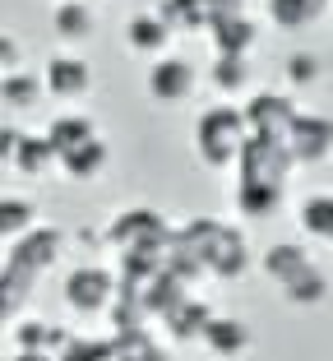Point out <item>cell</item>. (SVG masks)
Returning a JSON list of instances; mask_svg holds the SVG:
<instances>
[{"label":"cell","mask_w":333,"mask_h":361,"mask_svg":"<svg viewBox=\"0 0 333 361\" xmlns=\"http://www.w3.org/2000/svg\"><path fill=\"white\" fill-rule=\"evenodd\" d=\"M65 255V232L61 227H32L28 236L5 245V269H0V310H5V324L19 319V297L28 301L32 287L42 283V274H51Z\"/></svg>","instance_id":"1"},{"label":"cell","mask_w":333,"mask_h":361,"mask_svg":"<svg viewBox=\"0 0 333 361\" xmlns=\"http://www.w3.org/2000/svg\"><path fill=\"white\" fill-rule=\"evenodd\" d=\"M246 139H250L246 106H232L222 97V102L204 106L199 121H194V158L204 162L208 171H227V167H237Z\"/></svg>","instance_id":"2"},{"label":"cell","mask_w":333,"mask_h":361,"mask_svg":"<svg viewBox=\"0 0 333 361\" xmlns=\"http://www.w3.org/2000/svg\"><path fill=\"white\" fill-rule=\"evenodd\" d=\"M181 241H190L208 264V278L218 283H237L241 274L250 269V250H246V236L241 227L232 223H218V218H190L185 227H176Z\"/></svg>","instance_id":"3"},{"label":"cell","mask_w":333,"mask_h":361,"mask_svg":"<svg viewBox=\"0 0 333 361\" xmlns=\"http://www.w3.org/2000/svg\"><path fill=\"white\" fill-rule=\"evenodd\" d=\"M120 292V274L107 264H75L61 278V297L75 315H107Z\"/></svg>","instance_id":"4"},{"label":"cell","mask_w":333,"mask_h":361,"mask_svg":"<svg viewBox=\"0 0 333 361\" xmlns=\"http://www.w3.org/2000/svg\"><path fill=\"white\" fill-rule=\"evenodd\" d=\"M291 171H296V158L282 139H264V135H250L246 149L237 158V180L241 185H278L287 190Z\"/></svg>","instance_id":"5"},{"label":"cell","mask_w":333,"mask_h":361,"mask_svg":"<svg viewBox=\"0 0 333 361\" xmlns=\"http://www.w3.org/2000/svg\"><path fill=\"white\" fill-rule=\"evenodd\" d=\"M102 232H107L111 250H134V245H167L176 227L167 223L158 209H144L139 204V209H120Z\"/></svg>","instance_id":"6"},{"label":"cell","mask_w":333,"mask_h":361,"mask_svg":"<svg viewBox=\"0 0 333 361\" xmlns=\"http://www.w3.org/2000/svg\"><path fill=\"white\" fill-rule=\"evenodd\" d=\"M301 116V102L291 93H278V88H259V93L246 97V121H250V135H264V139H282L287 144L291 126Z\"/></svg>","instance_id":"7"},{"label":"cell","mask_w":333,"mask_h":361,"mask_svg":"<svg viewBox=\"0 0 333 361\" xmlns=\"http://www.w3.org/2000/svg\"><path fill=\"white\" fill-rule=\"evenodd\" d=\"M199 88V70H194L185 56H158L149 65V97L162 106H181L194 97Z\"/></svg>","instance_id":"8"},{"label":"cell","mask_w":333,"mask_h":361,"mask_svg":"<svg viewBox=\"0 0 333 361\" xmlns=\"http://www.w3.org/2000/svg\"><path fill=\"white\" fill-rule=\"evenodd\" d=\"M287 149L296 158V167H320L333 158V116L324 111H301L296 126L287 135Z\"/></svg>","instance_id":"9"},{"label":"cell","mask_w":333,"mask_h":361,"mask_svg":"<svg viewBox=\"0 0 333 361\" xmlns=\"http://www.w3.org/2000/svg\"><path fill=\"white\" fill-rule=\"evenodd\" d=\"M42 79H46V93L56 102H84L93 93V65L75 51H56L51 61L42 65Z\"/></svg>","instance_id":"10"},{"label":"cell","mask_w":333,"mask_h":361,"mask_svg":"<svg viewBox=\"0 0 333 361\" xmlns=\"http://www.w3.org/2000/svg\"><path fill=\"white\" fill-rule=\"evenodd\" d=\"M237 10H246L241 0H158V14L167 19L172 32H199V28H208L213 19L237 14Z\"/></svg>","instance_id":"11"},{"label":"cell","mask_w":333,"mask_h":361,"mask_svg":"<svg viewBox=\"0 0 333 361\" xmlns=\"http://www.w3.org/2000/svg\"><path fill=\"white\" fill-rule=\"evenodd\" d=\"M204 32H208V42H213V56H250L255 42H259V28H255V19H250L246 10L213 19Z\"/></svg>","instance_id":"12"},{"label":"cell","mask_w":333,"mask_h":361,"mask_svg":"<svg viewBox=\"0 0 333 361\" xmlns=\"http://www.w3.org/2000/svg\"><path fill=\"white\" fill-rule=\"evenodd\" d=\"M172 37H176V32L167 28V19H162L158 10H149V14H134V19L125 23V51H134V56H149V61L167 56Z\"/></svg>","instance_id":"13"},{"label":"cell","mask_w":333,"mask_h":361,"mask_svg":"<svg viewBox=\"0 0 333 361\" xmlns=\"http://www.w3.org/2000/svg\"><path fill=\"white\" fill-rule=\"evenodd\" d=\"M162 324H167V334H172V343H204V329L213 324V306H208L204 297H185L181 306H172L167 315H162Z\"/></svg>","instance_id":"14"},{"label":"cell","mask_w":333,"mask_h":361,"mask_svg":"<svg viewBox=\"0 0 333 361\" xmlns=\"http://www.w3.org/2000/svg\"><path fill=\"white\" fill-rule=\"evenodd\" d=\"M10 338H14V352H51V357H56V352L75 338V334L65 329V324H51V319L23 315V319H14V324H10Z\"/></svg>","instance_id":"15"},{"label":"cell","mask_w":333,"mask_h":361,"mask_svg":"<svg viewBox=\"0 0 333 361\" xmlns=\"http://www.w3.org/2000/svg\"><path fill=\"white\" fill-rule=\"evenodd\" d=\"M250 343H255V334H250V324H246V319H237V315H213V324L204 329V348L213 352L218 361L246 357Z\"/></svg>","instance_id":"16"},{"label":"cell","mask_w":333,"mask_h":361,"mask_svg":"<svg viewBox=\"0 0 333 361\" xmlns=\"http://www.w3.org/2000/svg\"><path fill=\"white\" fill-rule=\"evenodd\" d=\"M259 269H264L278 287H287L291 278H301L306 269H315V259H310V250H306L301 241H273L269 250L259 255Z\"/></svg>","instance_id":"17"},{"label":"cell","mask_w":333,"mask_h":361,"mask_svg":"<svg viewBox=\"0 0 333 361\" xmlns=\"http://www.w3.org/2000/svg\"><path fill=\"white\" fill-rule=\"evenodd\" d=\"M107 162H111V144L102 135H93V139H84V144L61 153V171L70 180H97L107 171Z\"/></svg>","instance_id":"18"},{"label":"cell","mask_w":333,"mask_h":361,"mask_svg":"<svg viewBox=\"0 0 333 361\" xmlns=\"http://www.w3.org/2000/svg\"><path fill=\"white\" fill-rule=\"evenodd\" d=\"M51 28L61 42H88L97 28L93 0H56L51 5Z\"/></svg>","instance_id":"19"},{"label":"cell","mask_w":333,"mask_h":361,"mask_svg":"<svg viewBox=\"0 0 333 361\" xmlns=\"http://www.w3.org/2000/svg\"><path fill=\"white\" fill-rule=\"evenodd\" d=\"M5 167L23 171L28 180H37V176H46V171L61 167V153H56V144L46 139V130H42V135H23L19 149H14V158L5 162Z\"/></svg>","instance_id":"20"},{"label":"cell","mask_w":333,"mask_h":361,"mask_svg":"<svg viewBox=\"0 0 333 361\" xmlns=\"http://www.w3.org/2000/svg\"><path fill=\"white\" fill-rule=\"evenodd\" d=\"M329 10H333V0H264L269 23H278V28H287V32L310 28V23L324 19Z\"/></svg>","instance_id":"21"},{"label":"cell","mask_w":333,"mask_h":361,"mask_svg":"<svg viewBox=\"0 0 333 361\" xmlns=\"http://www.w3.org/2000/svg\"><path fill=\"white\" fill-rule=\"evenodd\" d=\"M296 223H301V232L310 236V241L333 245V190H315V195H306L301 209H296Z\"/></svg>","instance_id":"22"},{"label":"cell","mask_w":333,"mask_h":361,"mask_svg":"<svg viewBox=\"0 0 333 361\" xmlns=\"http://www.w3.org/2000/svg\"><path fill=\"white\" fill-rule=\"evenodd\" d=\"M42 97H46V79L32 75V70H10V75L0 79V102L10 106V111H32Z\"/></svg>","instance_id":"23"},{"label":"cell","mask_w":333,"mask_h":361,"mask_svg":"<svg viewBox=\"0 0 333 361\" xmlns=\"http://www.w3.org/2000/svg\"><path fill=\"white\" fill-rule=\"evenodd\" d=\"M282 200H287V190H278V185H241L237 180V190H232V204L241 218H273Z\"/></svg>","instance_id":"24"},{"label":"cell","mask_w":333,"mask_h":361,"mask_svg":"<svg viewBox=\"0 0 333 361\" xmlns=\"http://www.w3.org/2000/svg\"><path fill=\"white\" fill-rule=\"evenodd\" d=\"M208 84L222 97H237L250 88V56H213L208 65Z\"/></svg>","instance_id":"25"},{"label":"cell","mask_w":333,"mask_h":361,"mask_svg":"<svg viewBox=\"0 0 333 361\" xmlns=\"http://www.w3.org/2000/svg\"><path fill=\"white\" fill-rule=\"evenodd\" d=\"M32 227H37V204L23 200V195H5L0 200V236H5V245L28 236Z\"/></svg>","instance_id":"26"},{"label":"cell","mask_w":333,"mask_h":361,"mask_svg":"<svg viewBox=\"0 0 333 361\" xmlns=\"http://www.w3.org/2000/svg\"><path fill=\"white\" fill-rule=\"evenodd\" d=\"M324 297H329V274H324L320 264H315V269H306L301 278H291V283L282 287V301H287V306H296V310L320 306Z\"/></svg>","instance_id":"27"},{"label":"cell","mask_w":333,"mask_h":361,"mask_svg":"<svg viewBox=\"0 0 333 361\" xmlns=\"http://www.w3.org/2000/svg\"><path fill=\"white\" fill-rule=\"evenodd\" d=\"M93 135H97V126H93V116H84V111H61V116L46 126V139L56 144V153L75 149V144H84V139H93Z\"/></svg>","instance_id":"28"},{"label":"cell","mask_w":333,"mask_h":361,"mask_svg":"<svg viewBox=\"0 0 333 361\" xmlns=\"http://www.w3.org/2000/svg\"><path fill=\"white\" fill-rule=\"evenodd\" d=\"M111 338H116V361H167V348H162L149 329L111 334Z\"/></svg>","instance_id":"29"},{"label":"cell","mask_w":333,"mask_h":361,"mask_svg":"<svg viewBox=\"0 0 333 361\" xmlns=\"http://www.w3.org/2000/svg\"><path fill=\"white\" fill-rule=\"evenodd\" d=\"M282 79H287L296 93H301V88H315L324 79L320 51H287V61H282Z\"/></svg>","instance_id":"30"},{"label":"cell","mask_w":333,"mask_h":361,"mask_svg":"<svg viewBox=\"0 0 333 361\" xmlns=\"http://www.w3.org/2000/svg\"><path fill=\"white\" fill-rule=\"evenodd\" d=\"M56 361H116V338H70L61 352H56Z\"/></svg>","instance_id":"31"},{"label":"cell","mask_w":333,"mask_h":361,"mask_svg":"<svg viewBox=\"0 0 333 361\" xmlns=\"http://www.w3.org/2000/svg\"><path fill=\"white\" fill-rule=\"evenodd\" d=\"M0 61H5V75H10V70H23V65H19V42H14V32H5V47H0Z\"/></svg>","instance_id":"32"},{"label":"cell","mask_w":333,"mask_h":361,"mask_svg":"<svg viewBox=\"0 0 333 361\" xmlns=\"http://www.w3.org/2000/svg\"><path fill=\"white\" fill-rule=\"evenodd\" d=\"M19 130H14V126H5V130H0V158H5V162H10L14 158V149H19Z\"/></svg>","instance_id":"33"},{"label":"cell","mask_w":333,"mask_h":361,"mask_svg":"<svg viewBox=\"0 0 333 361\" xmlns=\"http://www.w3.org/2000/svg\"><path fill=\"white\" fill-rule=\"evenodd\" d=\"M10 361H56V357H51V352H14Z\"/></svg>","instance_id":"34"}]
</instances>
